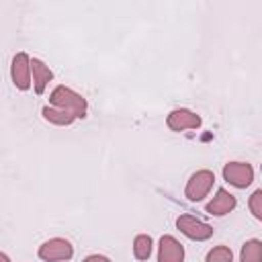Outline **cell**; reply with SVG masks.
Segmentation results:
<instances>
[{
    "label": "cell",
    "mask_w": 262,
    "mask_h": 262,
    "mask_svg": "<svg viewBox=\"0 0 262 262\" xmlns=\"http://www.w3.org/2000/svg\"><path fill=\"white\" fill-rule=\"evenodd\" d=\"M49 102L55 104V106H59L61 111L74 113V117H80V119L86 117V100H84L80 94H76L74 90L66 88V86H57V88L51 92Z\"/></svg>",
    "instance_id": "6da1fadb"
},
{
    "label": "cell",
    "mask_w": 262,
    "mask_h": 262,
    "mask_svg": "<svg viewBox=\"0 0 262 262\" xmlns=\"http://www.w3.org/2000/svg\"><path fill=\"white\" fill-rule=\"evenodd\" d=\"M74 254V248L68 239L61 237H53L49 242H45L39 248V258H43L45 262H59V260H70Z\"/></svg>",
    "instance_id": "7a4b0ae2"
},
{
    "label": "cell",
    "mask_w": 262,
    "mask_h": 262,
    "mask_svg": "<svg viewBox=\"0 0 262 262\" xmlns=\"http://www.w3.org/2000/svg\"><path fill=\"white\" fill-rule=\"evenodd\" d=\"M213 182H215V174H213L211 170H199V172H194V174L190 176V180H188L184 192H186V196H188L190 201H201V199L211 190Z\"/></svg>",
    "instance_id": "3957f363"
},
{
    "label": "cell",
    "mask_w": 262,
    "mask_h": 262,
    "mask_svg": "<svg viewBox=\"0 0 262 262\" xmlns=\"http://www.w3.org/2000/svg\"><path fill=\"white\" fill-rule=\"evenodd\" d=\"M223 178L237 186V188H246L252 180H254V170L250 164H244V162H229L223 166Z\"/></svg>",
    "instance_id": "277c9868"
},
{
    "label": "cell",
    "mask_w": 262,
    "mask_h": 262,
    "mask_svg": "<svg viewBox=\"0 0 262 262\" xmlns=\"http://www.w3.org/2000/svg\"><path fill=\"white\" fill-rule=\"evenodd\" d=\"M176 227L190 239H209L213 235V227L190 217V215H180L176 219Z\"/></svg>",
    "instance_id": "5b68a950"
},
{
    "label": "cell",
    "mask_w": 262,
    "mask_h": 262,
    "mask_svg": "<svg viewBox=\"0 0 262 262\" xmlns=\"http://www.w3.org/2000/svg\"><path fill=\"white\" fill-rule=\"evenodd\" d=\"M166 123H168V127H170L172 131L196 129V127L201 125V117L194 115V113H190V111H186V108H176V111H172V113L168 115Z\"/></svg>",
    "instance_id": "8992f818"
},
{
    "label": "cell",
    "mask_w": 262,
    "mask_h": 262,
    "mask_svg": "<svg viewBox=\"0 0 262 262\" xmlns=\"http://www.w3.org/2000/svg\"><path fill=\"white\" fill-rule=\"evenodd\" d=\"M184 260V248L178 239L172 235H162L160 239V252H158V262H182Z\"/></svg>",
    "instance_id": "52a82bcc"
},
{
    "label": "cell",
    "mask_w": 262,
    "mask_h": 262,
    "mask_svg": "<svg viewBox=\"0 0 262 262\" xmlns=\"http://www.w3.org/2000/svg\"><path fill=\"white\" fill-rule=\"evenodd\" d=\"M29 63H31V59L27 53H16L12 59V82L20 90H27L31 86V78H29L31 66Z\"/></svg>",
    "instance_id": "ba28073f"
},
{
    "label": "cell",
    "mask_w": 262,
    "mask_h": 262,
    "mask_svg": "<svg viewBox=\"0 0 262 262\" xmlns=\"http://www.w3.org/2000/svg\"><path fill=\"white\" fill-rule=\"evenodd\" d=\"M233 209H235V196L231 192H227L225 188H219L217 194L213 196V201L207 205L209 215H225Z\"/></svg>",
    "instance_id": "9c48e42d"
},
{
    "label": "cell",
    "mask_w": 262,
    "mask_h": 262,
    "mask_svg": "<svg viewBox=\"0 0 262 262\" xmlns=\"http://www.w3.org/2000/svg\"><path fill=\"white\" fill-rule=\"evenodd\" d=\"M31 72H33V82H35V92L37 94H43V90H45V86L51 82V78H53V72L43 63V61H39V59H31Z\"/></svg>",
    "instance_id": "30bf717a"
},
{
    "label": "cell",
    "mask_w": 262,
    "mask_h": 262,
    "mask_svg": "<svg viewBox=\"0 0 262 262\" xmlns=\"http://www.w3.org/2000/svg\"><path fill=\"white\" fill-rule=\"evenodd\" d=\"M43 117L49 121V123H55V125H70L76 117H74V113H70V111H61V108H49V106H45L43 108Z\"/></svg>",
    "instance_id": "8fae6325"
},
{
    "label": "cell",
    "mask_w": 262,
    "mask_h": 262,
    "mask_svg": "<svg viewBox=\"0 0 262 262\" xmlns=\"http://www.w3.org/2000/svg\"><path fill=\"white\" fill-rule=\"evenodd\" d=\"M262 260V244L260 239H250L242 248V262H260Z\"/></svg>",
    "instance_id": "7c38bea8"
},
{
    "label": "cell",
    "mask_w": 262,
    "mask_h": 262,
    "mask_svg": "<svg viewBox=\"0 0 262 262\" xmlns=\"http://www.w3.org/2000/svg\"><path fill=\"white\" fill-rule=\"evenodd\" d=\"M151 254V237L149 235H137L133 239V256L137 260H147Z\"/></svg>",
    "instance_id": "4fadbf2b"
},
{
    "label": "cell",
    "mask_w": 262,
    "mask_h": 262,
    "mask_svg": "<svg viewBox=\"0 0 262 262\" xmlns=\"http://www.w3.org/2000/svg\"><path fill=\"white\" fill-rule=\"evenodd\" d=\"M233 254L227 246H217L207 254V262H231Z\"/></svg>",
    "instance_id": "5bb4252c"
},
{
    "label": "cell",
    "mask_w": 262,
    "mask_h": 262,
    "mask_svg": "<svg viewBox=\"0 0 262 262\" xmlns=\"http://www.w3.org/2000/svg\"><path fill=\"white\" fill-rule=\"evenodd\" d=\"M262 190H256L252 196H250V209L254 213L256 219H262Z\"/></svg>",
    "instance_id": "9a60e30c"
},
{
    "label": "cell",
    "mask_w": 262,
    "mask_h": 262,
    "mask_svg": "<svg viewBox=\"0 0 262 262\" xmlns=\"http://www.w3.org/2000/svg\"><path fill=\"white\" fill-rule=\"evenodd\" d=\"M84 262H111L106 256H98V254H92V256H88Z\"/></svg>",
    "instance_id": "2e32d148"
},
{
    "label": "cell",
    "mask_w": 262,
    "mask_h": 262,
    "mask_svg": "<svg viewBox=\"0 0 262 262\" xmlns=\"http://www.w3.org/2000/svg\"><path fill=\"white\" fill-rule=\"evenodd\" d=\"M0 262H10V260H8V256H6V254H2V252H0Z\"/></svg>",
    "instance_id": "e0dca14e"
}]
</instances>
